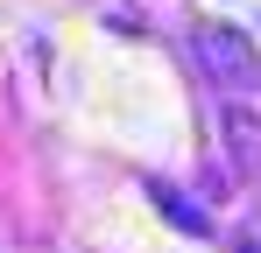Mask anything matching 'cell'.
Listing matches in <instances>:
<instances>
[{"instance_id":"cell-3","label":"cell","mask_w":261,"mask_h":253,"mask_svg":"<svg viewBox=\"0 0 261 253\" xmlns=\"http://www.w3.org/2000/svg\"><path fill=\"white\" fill-rule=\"evenodd\" d=\"M148 197H155V211H163V218H170L176 232H212V218H205V211L191 204V197H184V190H170V183H148Z\"/></svg>"},{"instance_id":"cell-1","label":"cell","mask_w":261,"mask_h":253,"mask_svg":"<svg viewBox=\"0 0 261 253\" xmlns=\"http://www.w3.org/2000/svg\"><path fill=\"white\" fill-rule=\"evenodd\" d=\"M191 49H198L205 78L226 84V91H254L261 84V49L247 42V28H233V21H198V28H191Z\"/></svg>"},{"instance_id":"cell-2","label":"cell","mask_w":261,"mask_h":253,"mask_svg":"<svg viewBox=\"0 0 261 253\" xmlns=\"http://www.w3.org/2000/svg\"><path fill=\"white\" fill-rule=\"evenodd\" d=\"M219 134H226L233 169H240V176H261V120L254 113H247V106H226V113H219Z\"/></svg>"},{"instance_id":"cell-4","label":"cell","mask_w":261,"mask_h":253,"mask_svg":"<svg viewBox=\"0 0 261 253\" xmlns=\"http://www.w3.org/2000/svg\"><path fill=\"white\" fill-rule=\"evenodd\" d=\"M233 253H261V232H240V239H233Z\"/></svg>"}]
</instances>
